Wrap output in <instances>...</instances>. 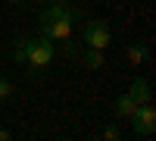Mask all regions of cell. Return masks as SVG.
<instances>
[{"label": "cell", "mask_w": 156, "mask_h": 141, "mask_svg": "<svg viewBox=\"0 0 156 141\" xmlns=\"http://www.w3.org/2000/svg\"><path fill=\"white\" fill-rule=\"evenodd\" d=\"M41 35L50 41H69L72 35V13L66 3H53L41 13Z\"/></svg>", "instance_id": "cell-1"}, {"label": "cell", "mask_w": 156, "mask_h": 141, "mask_svg": "<svg viewBox=\"0 0 156 141\" xmlns=\"http://www.w3.org/2000/svg\"><path fill=\"white\" fill-rule=\"evenodd\" d=\"M53 63V41L50 38H28V47H25V66L31 69H44Z\"/></svg>", "instance_id": "cell-2"}, {"label": "cell", "mask_w": 156, "mask_h": 141, "mask_svg": "<svg viewBox=\"0 0 156 141\" xmlns=\"http://www.w3.org/2000/svg\"><path fill=\"white\" fill-rule=\"evenodd\" d=\"M84 44L87 47H97V50H106L112 44V28L106 19H87L84 22Z\"/></svg>", "instance_id": "cell-3"}, {"label": "cell", "mask_w": 156, "mask_h": 141, "mask_svg": "<svg viewBox=\"0 0 156 141\" xmlns=\"http://www.w3.org/2000/svg\"><path fill=\"white\" fill-rule=\"evenodd\" d=\"M131 129H134V135H144V138H150L153 132H156V110H153V104H137V110L131 113Z\"/></svg>", "instance_id": "cell-4"}, {"label": "cell", "mask_w": 156, "mask_h": 141, "mask_svg": "<svg viewBox=\"0 0 156 141\" xmlns=\"http://www.w3.org/2000/svg\"><path fill=\"white\" fill-rule=\"evenodd\" d=\"M128 94L134 97V104H153V94H150V82L147 79H134Z\"/></svg>", "instance_id": "cell-5"}, {"label": "cell", "mask_w": 156, "mask_h": 141, "mask_svg": "<svg viewBox=\"0 0 156 141\" xmlns=\"http://www.w3.org/2000/svg\"><path fill=\"white\" fill-rule=\"evenodd\" d=\"M134 110H137V104H134L131 94H119V97H115V116H119V119H128Z\"/></svg>", "instance_id": "cell-6"}, {"label": "cell", "mask_w": 156, "mask_h": 141, "mask_svg": "<svg viewBox=\"0 0 156 141\" xmlns=\"http://www.w3.org/2000/svg\"><path fill=\"white\" fill-rule=\"evenodd\" d=\"M125 57L131 60V63H147L150 60V47L147 44H128L125 47Z\"/></svg>", "instance_id": "cell-7"}, {"label": "cell", "mask_w": 156, "mask_h": 141, "mask_svg": "<svg viewBox=\"0 0 156 141\" xmlns=\"http://www.w3.org/2000/svg\"><path fill=\"white\" fill-rule=\"evenodd\" d=\"M103 63H106V60H103V50H97V47L84 50V66L87 69H103Z\"/></svg>", "instance_id": "cell-8"}, {"label": "cell", "mask_w": 156, "mask_h": 141, "mask_svg": "<svg viewBox=\"0 0 156 141\" xmlns=\"http://www.w3.org/2000/svg\"><path fill=\"white\" fill-rule=\"evenodd\" d=\"M25 47H28V38H16V44H12V60L16 63H25Z\"/></svg>", "instance_id": "cell-9"}, {"label": "cell", "mask_w": 156, "mask_h": 141, "mask_svg": "<svg viewBox=\"0 0 156 141\" xmlns=\"http://www.w3.org/2000/svg\"><path fill=\"white\" fill-rule=\"evenodd\" d=\"M9 97H12V82L0 75V104H3V100H9Z\"/></svg>", "instance_id": "cell-10"}, {"label": "cell", "mask_w": 156, "mask_h": 141, "mask_svg": "<svg viewBox=\"0 0 156 141\" xmlns=\"http://www.w3.org/2000/svg\"><path fill=\"white\" fill-rule=\"evenodd\" d=\"M103 138H106V141H115V138H119V129H115V125H106V129H103Z\"/></svg>", "instance_id": "cell-11"}, {"label": "cell", "mask_w": 156, "mask_h": 141, "mask_svg": "<svg viewBox=\"0 0 156 141\" xmlns=\"http://www.w3.org/2000/svg\"><path fill=\"white\" fill-rule=\"evenodd\" d=\"M9 138H12V132H9V129H0V141H9Z\"/></svg>", "instance_id": "cell-12"}, {"label": "cell", "mask_w": 156, "mask_h": 141, "mask_svg": "<svg viewBox=\"0 0 156 141\" xmlns=\"http://www.w3.org/2000/svg\"><path fill=\"white\" fill-rule=\"evenodd\" d=\"M47 3H50V6H53V3H62V0H47Z\"/></svg>", "instance_id": "cell-13"}, {"label": "cell", "mask_w": 156, "mask_h": 141, "mask_svg": "<svg viewBox=\"0 0 156 141\" xmlns=\"http://www.w3.org/2000/svg\"><path fill=\"white\" fill-rule=\"evenodd\" d=\"M6 3H22V0H6Z\"/></svg>", "instance_id": "cell-14"}]
</instances>
